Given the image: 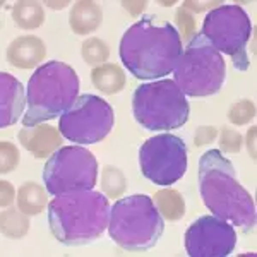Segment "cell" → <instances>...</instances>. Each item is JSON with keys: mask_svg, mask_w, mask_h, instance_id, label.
Instances as JSON below:
<instances>
[{"mask_svg": "<svg viewBox=\"0 0 257 257\" xmlns=\"http://www.w3.org/2000/svg\"><path fill=\"white\" fill-rule=\"evenodd\" d=\"M182 48L175 26L155 16H144L123 33L118 53L136 79L156 81L175 70Z\"/></svg>", "mask_w": 257, "mask_h": 257, "instance_id": "cell-1", "label": "cell"}, {"mask_svg": "<svg viewBox=\"0 0 257 257\" xmlns=\"http://www.w3.org/2000/svg\"><path fill=\"white\" fill-rule=\"evenodd\" d=\"M199 192L214 216L242 231L255 226L254 199L240 185L231 161L218 149H209L199 160Z\"/></svg>", "mask_w": 257, "mask_h": 257, "instance_id": "cell-2", "label": "cell"}, {"mask_svg": "<svg viewBox=\"0 0 257 257\" xmlns=\"http://www.w3.org/2000/svg\"><path fill=\"white\" fill-rule=\"evenodd\" d=\"M110 202L96 190H76L48 202V223L53 237L69 247L93 243L110 223Z\"/></svg>", "mask_w": 257, "mask_h": 257, "instance_id": "cell-3", "label": "cell"}, {"mask_svg": "<svg viewBox=\"0 0 257 257\" xmlns=\"http://www.w3.org/2000/svg\"><path fill=\"white\" fill-rule=\"evenodd\" d=\"M79 94V77L70 65L52 60L40 65L28 82L24 127L59 118L72 106Z\"/></svg>", "mask_w": 257, "mask_h": 257, "instance_id": "cell-4", "label": "cell"}, {"mask_svg": "<svg viewBox=\"0 0 257 257\" xmlns=\"http://www.w3.org/2000/svg\"><path fill=\"white\" fill-rule=\"evenodd\" d=\"M165 230V221L155 201L146 194H134L117 201L110 211L108 235L125 250L155 247Z\"/></svg>", "mask_w": 257, "mask_h": 257, "instance_id": "cell-5", "label": "cell"}, {"mask_svg": "<svg viewBox=\"0 0 257 257\" xmlns=\"http://www.w3.org/2000/svg\"><path fill=\"white\" fill-rule=\"evenodd\" d=\"M173 72V81L182 93L194 98H204L221 89L226 76V64L208 38L202 33H197L187 47L182 48Z\"/></svg>", "mask_w": 257, "mask_h": 257, "instance_id": "cell-6", "label": "cell"}, {"mask_svg": "<svg viewBox=\"0 0 257 257\" xmlns=\"http://www.w3.org/2000/svg\"><path fill=\"white\" fill-rule=\"evenodd\" d=\"M132 115L148 131H172L187 123L189 103L175 81H153L136 88Z\"/></svg>", "mask_w": 257, "mask_h": 257, "instance_id": "cell-7", "label": "cell"}, {"mask_svg": "<svg viewBox=\"0 0 257 257\" xmlns=\"http://www.w3.org/2000/svg\"><path fill=\"white\" fill-rule=\"evenodd\" d=\"M43 182L50 196L91 190L98 182V161L82 146H64L48 158Z\"/></svg>", "mask_w": 257, "mask_h": 257, "instance_id": "cell-8", "label": "cell"}, {"mask_svg": "<svg viewBox=\"0 0 257 257\" xmlns=\"http://www.w3.org/2000/svg\"><path fill=\"white\" fill-rule=\"evenodd\" d=\"M201 33L219 53L230 55L238 70L248 67L245 47L252 35V23L240 6H219L209 11Z\"/></svg>", "mask_w": 257, "mask_h": 257, "instance_id": "cell-9", "label": "cell"}, {"mask_svg": "<svg viewBox=\"0 0 257 257\" xmlns=\"http://www.w3.org/2000/svg\"><path fill=\"white\" fill-rule=\"evenodd\" d=\"M113 108L96 94H82L59 118L60 134L70 143L94 144L110 134Z\"/></svg>", "mask_w": 257, "mask_h": 257, "instance_id": "cell-10", "label": "cell"}, {"mask_svg": "<svg viewBox=\"0 0 257 257\" xmlns=\"http://www.w3.org/2000/svg\"><path fill=\"white\" fill-rule=\"evenodd\" d=\"M143 175L156 185H172L187 172V146L173 134L149 138L139 149Z\"/></svg>", "mask_w": 257, "mask_h": 257, "instance_id": "cell-11", "label": "cell"}, {"mask_svg": "<svg viewBox=\"0 0 257 257\" xmlns=\"http://www.w3.org/2000/svg\"><path fill=\"white\" fill-rule=\"evenodd\" d=\"M190 257H226L235 250V226L218 216H201L192 223L184 237Z\"/></svg>", "mask_w": 257, "mask_h": 257, "instance_id": "cell-12", "label": "cell"}, {"mask_svg": "<svg viewBox=\"0 0 257 257\" xmlns=\"http://www.w3.org/2000/svg\"><path fill=\"white\" fill-rule=\"evenodd\" d=\"M24 86L7 72H0V127L14 125L26 108Z\"/></svg>", "mask_w": 257, "mask_h": 257, "instance_id": "cell-13", "label": "cell"}, {"mask_svg": "<svg viewBox=\"0 0 257 257\" xmlns=\"http://www.w3.org/2000/svg\"><path fill=\"white\" fill-rule=\"evenodd\" d=\"M19 143L33 153L35 158H47L60 149V132L47 123L23 127L19 131Z\"/></svg>", "mask_w": 257, "mask_h": 257, "instance_id": "cell-14", "label": "cell"}, {"mask_svg": "<svg viewBox=\"0 0 257 257\" xmlns=\"http://www.w3.org/2000/svg\"><path fill=\"white\" fill-rule=\"evenodd\" d=\"M47 55L43 41L36 36H19L7 48V60L14 67L31 69L38 65Z\"/></svg>", "mask_w": 257, "mask_h": 257, "instance_id": "cell-15", "label": "cell"}, {"mask_svg": "<svg viewBox=\"0 0 257 257\" xmlns=\"http://www.w3.org/2000/svg\"><path fill=\"white\" fill-rule=\"evenodd\" d=\"M103 14L101 9L96 2H77L72 6L69 16V23L70 28L74 30V33L77 35H88V33L94 31L96 28L101 24Z\"/></svg>", "mask_w": 257, "mask_h": 257, "instance_id": "cell-16", "label": "cell"}, {"mask_svg": "<svg viewBox=\"0 0 257 257\" xmlns=\"http://www.w3.org/2000/svg\"><path fill=\"white\" fill-rule=\"evenodd\" d=\"M91 81L101 93L115 94L125 86V74L115 64H101L91 70Z\"/></svg>", "mask_w": 257, "mask_h": 257, "instance_id": "cell-17", "label": "cell"}, {"mask_svg": "<svg viewBox=\"0 0 257 257\" xmlns=\"http://www.w3.org/2000/svg\"><path fill=\"white\" fill-rule=\"evenodd\" d=\"M47 192L48 190H45L38 184H31V182L24 184L23 187H19V209L26 214H40L47 206Z\"/></svg>", "mask_w": 257, "mask_h": 257, "instance_id": "cell-18", "label": "cell"}, {"mask_svg": "<svg viewBox=\"0 0 257 257\" xmlns=\"http://www.w3.org/2000/svg\"><path fill=\"white\" fill-rule=\"evenodd\" d=\"M156 201V208L161 213V216L170 219V221H177L184 216L185 213V204H184V197L180 196V192L173 189H165L156 192L155 196Z\"/></svg>", "mask_w": 257, "mask_h": 257, "instance_id": "cell-19", "label": "cell"}, {"mask_svg": "<svg viewBox=\"0 0 257 257\" xmlns=\"http://www.w3.org/2000/svg\"><path fill=\"white\" fill-rule=\"evenodd\" d=\"M12 19L23 30H35L41 26L45 14L38 2H18L12 7Z\"/></svg>", "mask_w": 257, "mask_h": 257, "instance_id": "cell-20", "label": "cell"}, {"mask_svg": "<svg viewBox=\"0 0 257 257\" xmlns=\"http://www.w3.org/2000/svg\"><path fill=\"white\" fill-rule=\"evenodd\" d=\"M30 228V219L21 209H7L2 213V233L11 238H21Z\"/></svg>", "mask_w": 257, "mask_h": 257, "instance_id": "cell-21", "label": "cell"}, {"mask_svg": "<svg viewBox=\"0 0 257 257\" xmlns=\"http://www.w3.org/2000/svg\"><path fill=\"white\" fill-rule=\"evenodd\" d=\"M101 187L108 197H118L125 190V177L118 168L105 167L101 173Z\"/></svg>", "mask_w": 257, "mask_h": 257, "instance_id": "cell-22", "label": "cell"}, {"mask_svg": "<svg viewBox=\"0 0 257 257\" xmlns=\"http://www.w3.org/2000/svg\"><path fill=\"white\" fill-rule=\"evenodd\" d=\"M108 47L99 38H89L82 43V59L91 65H101L108 59Z\"/></svg>", "mask_w": 257, "mask_h": 257, "instance_id": "cell-23", "label": "cell"}, {"mask_svg": "<svg viewBox=\"0 0 257 257\" xmlns=\"http://www.w3.org/2000/svg\"><path fill=\"white\" fill-rule=\"evenodd\" d=\"M254 117H255V106H254V103L248 101V99H242V101L235 103V105H231L230 110H228V118H230V122L235 123V125L248 123Z\"/></svg>", "mask_w": 257, "mask_h": 257, "instance_id": "cell-24", "label": "cell"}, {"mask_svg": "<svg viewBox=\"0 0 257 257\" xmlns=\"http://www.w3.org/2000/svg\"><path fill=\"white\" fill-rule=\"evenodd\" d=\"M0 153H2V165H0V172L9 173L12 172L19 163V153L18 148L9 141H2L0 143Z\"/></svg>", "mask_w": 257, "mask_h": 257, "instance_id": "cell-25", "label": "cell"}, {"mask_svg": "<svg viewBox=\"0 0 257 257\" xmlns=\"http://www.w3.org/2000/svg\"><path fill=\"white\" fill-rule=\"evenodd\" d=\"M177 24L184 40H189L196 33V21H194L192 14L189 11H185L184 7L177 11Z\"/></svg>", "mask_w": 257, "mask_h": 257, "instance_id": "cell-26", "label": "cell"}, {"mask_svg": "<svg viewBox=\"0 0 257 257\" xmlns=\"http://www.w3.org/2000/svg\"><path fill=\"white\" fill-rule=\"evenodd\" d=\"M219 144H221V148L225 149L226 153H238L240 148H242V136L235 131L225 128V131L221 132Z\"/></svg>", "mask_w": 257, "mask_h": 257, "instance_id": "cell-27", "label": "cell"}, {"mask_svg": "<svg viewBox=\"0 0 257 257\" xmlns=\"http://www.w3.org/2000/svg\"><path fill=\"white\" fill-rule=\"evenodd\" d=\"M218 136V131L214 127H199L194 136V143L196 146H204L208 143H213Z\"/></svg>", "mask_w": 257, "mask_h": 257, "instance_id": "cell-28", "label": "cell"}, {"mask_svg": "<svg viewBox=\"0 0 257 257\" xmlns=\"http://www.w3.org/2000/svg\"><path fill=\"white\" fill-rule=\"evenodd\" d=\"M0 189H2V201H0V204H2V208H6V206H9L14 201V187L9 182L2 180L0 182Z\"/></svg>", "mask_w": 257, "mask_h": 257, "instance_id": "cell-29", "label": "cell"}, {"mask_svg": "<svg viewBox=\"0 0 257 257\" xmlns=\"http://www.w3.org/2000/svg\"><path fill=\"white\" fill-rule=\"evenodd\" d=\"M123 6H125L127 11H131L132 16H138L141 11H144L146 2H123Z\"/></svg>", "mask_w": 257, "mask_h": 257, "instance_id": "cell-30", "label": "cell"}, {"mask_svg": "<svg viewBox=\"0 0 257 257\" xmlns=\"http://www.w3.org/2000/svg\"><path fill=\"white\" fill-rule=\"evenodd\" d=\"M211 6H214V4H209V2H206V4H197V2H185L184 4V9L187 11V9H192V11H202V9H206V7H211Z\"/></svg>", "mask_w": 257, "mask_h": 257, "instance_id": "cell-31", "label": "cell"}, {"mask_svg": "<svg viewBox=\"0 0 257 257\" xmlns=\"http://www.w3.org/2000/svg\"><path fill=\"white\" fill-rule=\"evenodd\" d=\"M254 138H255V127H252L250 131H248V136H247V139H248V151H250V155H252V158L255 160V149H254Z\"/></svg>", "mask_w": 257, "mask_h": 257, "instance_id": "cell-32", "label": "cell"}]
</instances>
